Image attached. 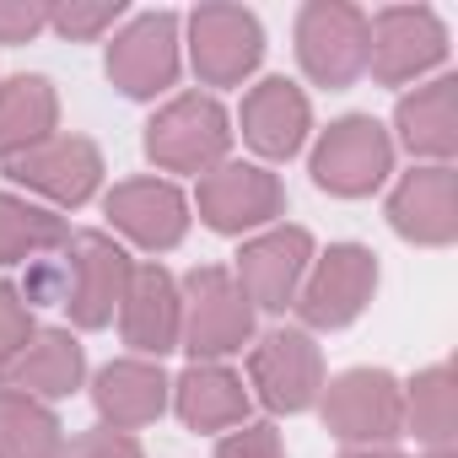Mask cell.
<instances>
[{
	"instance_id": "22",
	"label": "cell",
	"mask_w": 458,
	"mask_h": 458,
	"mask_svg": "<svg viewBox=\"0 0 458 458\" xmlns=\"http://www.w3.org/2000/svg\"><path fill=\"white\" fill-rule=\"evenodd\" d=\"M55 124V92L44 76H17L0 87V157H22L28 146L49 140L44 130Z\"/></svg>"
},
{
	"instance_id": "1",
	"label": "cell",
	"mask_w": 458,
	"mask_h": 458,
	"mask_svg": "<svg viewBox=\"0 0 458 458\" xmlns=\"http://www.w3.org/2000/svg\"><path fill=\"white\" fill-rule=\"evenodd\" d=\"M447 55V33L426 6H394L367 22V65L377 81H410Z\"/></svg>"
},
{
	"instance_id": "12",
	"label": "cell",
	"mask_w": 458,
	"mask_h": 458,
	"mask_svg": "<svg viewBox=\"0 0 458 458\" xmlns=\"http://www.w3.org/2000/svg\"><path fill=\"white\" fill-rule=\"evenodd\" d=\"M178 71V22L173 17H140L108 55V76L130 98H151Z\"/></svg>"
},
{
	"instance_id": "27",
	"label": "cell",
	"mask_w": 458,
	"mask_h": 458,
	"mask_svg": "<svg viewBox=\"0 0 458 458\" xmlns=\"http://www.w3.org/2000/svg\"><path fill=\"white\" fill-rule=\"evenodd\" d=\"M33 340V329H28V302L0 281V367H6L22 345Z\"/></svg>"
},
{
	"instance_id": "26",
	"label": "cell",
	"mask_w": 458,
	"mask_h": 458,
	"mask_svg": "<svg viewBox=\"0 0 458 458\" xmlns=\"http://www.w3.org/2000/svg\"><path fill=\"white\" fill-rule=\"evenodd\" d=\"M453 420H458V394H453L447 367L420 372V377L410 383V426H415V437L431 442V447H447Z\"/></svg>"
},
{
	"instance_id": "13",
	"label": "cell",
	"mask_w": 458,
	"mask_h": 458,
	"mask_svg": "<svg viewBox=\"0 0 458 458\" xmlns=\"http://www.w3.org/2000/svg\"><path fill=\"white\" fill-rule=\"evenodd\" d=\"M388 221L415 243H453L458 238V189L447 167H420L388 199Z\"/></svg>"
},
{
	"instance_id": "15",
	"label": "cell",
	"mask_w": 458,
	"mask_h": 458,
	"mask_svg": "<svg viewBox=\"0 0 458 458\" xmlns=\"http://www.w3.org/2000/svg\"><path fill=\"white\" fill-rule=\"evenodd\" d=\"M254 60H259V22L249 12L210 6V12L194 17V65H199L205 81L226 87L243 71H254Z\"/></svg>"
},
{
	"instance_id": "6",
	"label": "cell",
	"mask_w": 458,
	"mask_h": 458,
	"mask_svg": "<svg viewBox=\"0 0 458 458\" xmlns=\"http://www.w3.org/2000/svg\"><path fill=\"white\" fill-rule=\"evenodd\" d=\"M249 297L226 270H194L189 276V351L194 356H226L249 340Z\"/></svg>"
},
{
	"instance_id": "32",
	"label": "cell",
	"mask_w": 458,
	"mask_h": 458,
	"mask_svg": "<svg viewBox=\"0 0 458 458\" xmlns=\"http://www.w3.org/2000/svg\"><path fill=\"white\" fill-rule=\"evenodd\" d=\"M345 458H399V453H345Z\"/></svg>"
},
{
	"instance_id": "20",
	"label": "cell",
	"mask_w": 458,
	"mask_h": 458,
	"mask_svg": "<svg viewBox=\"0 0 458 458\" xmlns=\"http://www.w3.org/2000/svg\"><path fill=\"white\" fill-rule=\"evenodd\" d=\"M399 130H404V146L420 151V157H447L458 146V81L442 76L431 87H420L415 98L399 103Z\"/></svg>"
},
{
	"instance_id": "4",
	"label": "cell",
	"mask_w": 458,
	"mask_h": 458,
	"mask_svg": "<svg viewBox=\"0 0 458 458\" xmlns=\"http://www.w3.org/2000/svg\"><path fill=\"white\" fill-rule=\"evenodd\" d=\"M297 44H302L308 76L324 87H345L367 71V17L351 6H308Z\"/></svg>"
},
{
	"instance_id": "28",
	"label": "cell",
	"mask_w": 458,
	"mask_h": 458,
	"mask_svg": "<svg viewBox=\"0 0 458 458\" xmlns=\"http://www.w3.org/2000/svg\"><path fill=\"white\" fill-rule=\"evenodd\" d=\"M55 458H140V447H135L124 431H87V437H76L71 447H60Z\"/></svg>"
},
{
	"instance_id": "11",
	"label": "cell",
	"mask_w": 458,
	"mask_h": 458,
	"mask_svg": "<svg viewBox=\"0 0 458 458\" xmlns=\"http://www.w3.org/2000/svg\"><path fill=\"white\" fill-rule=\"evenodd\" d=\"M308 254H313V243L302 226H281V233L249 243L238 259V292L259 308H286L302 270H308Z\"/></svg>"
},
{
	"instance_id": "29",
	"label": "cell",
	"mask_w": 458,
	"mask_h": 458,
	"mask_svg": "<svg viewBox=\"0 0 458 458\" xmlns=\"http://www.w3.org/2000/svg\"><path fill=\"white\" fill-rule=\"evenodd\" d=\"M216 458H281V437L270 431V426H249V431H233L221 447H216Z\"/></svg>"
},
{
	"instance_id": "16",
	"label": "cell",
	"mask_w": 458,
	"mask_h": 458,
	"mask_svg": "<svg viewBox=\"0 0 458 458\" xmlns=\"http://www.w3.org/2000/svg\"><path fill=\"white\" fill-rule=\"evenodd\" d=\"M108 216L114 226H124V233L146 249H173L183 238V194L173 183H157V178H140V183H119L108 194Z\"/></svg>"
},
{
	"instance_id": "31",
	"label": "cell",
	"mask_w": 458,
	"mask_h": 458,
	"mask_svg": "<svg viewBox=\"0 0 458 458\" xmlns=\"http://www.w3.org/2000/svg\"><path fill=\"white\" fill-rule=\"evenodd\" d=\"M44 22H49V17H44L38 6H17V12H0V38H12V44H17V38H33V33H38Z\"/></svg>"
},
{
	"instance_id": "8",
	"label": "cell",
	"mask_w": 458,
	"mask_h": 458,
	"mask_svg": "<svg viewBox=\"0 0 458 458\" xmlns=\"http://www.w3.org/2000/svg\"><path fill=\"white\" fill-rule=\"evenodd\" d=\"M71 313L87 324V329H98V324H108L114 318V308L124 302V292H130V259L108 243V238H98V233H81V238H71Z\"/></svg>"
},
{
	"instance_id": "21",
	"label": "cell",
	"mask_w": 458,
	"mask_h": 458,
	"mask_svg": "<svg viewBox=\"0 0 458 458\" xmlns=\"http://www.w3.org/2000/svg\"><path fill=\"white\" fill-rule=\"evenodd\" d=\"M249 410V394L243 383L226 372V367H189L183 383H178V415L194 426V431H221V426H238Z\"/></svg>"
},
{
	"instance_id": "14",
	"label": "cell",
	"mask_w": 458,
	"mask_h": 458,
	"mask_svg": "<svg viewBox=\"0 0 458 458\" xmlns=\"http://www.w3.org/2000/svg\"><path fill=\"white\" fill-rule=\"evenodd\" d=\"M318 351L308 345V335H270L259 351H254V383H259V399L270 410H308L313 394H318Z\"/></svg>"
},
{
	"instance_id": "2",
	"label": "cell",
	"mask_w": 458,
	"mask_h": 458,
	"mask_svg": "<svg viewBox=\"0 0 458 458\" xmlns=\"http://www.w3.org/2000/svg\"><path fill=\"white\" fill-rule=\"evenodd\" d=\"M388 162H394V146H388L383 124H372V119H340L318 140V151H313V178L329 194H351L356 199V194H372L383 183Z\"/></svg>"
},
{
	"instance_id": "25",
	"label": "cell",
	"mask_w": 458,
	"mask_h": 458,
	"mask_svg": "<svg viewBox=\"0 0 458 458\" xmlns=\"http://www.w3.org/2000/svg\"><path fill=\"white\" fill-rule=\"evenodd\" d=\"M55 243H71V233H65L60 216L33 210V205L17 199V194H0V265L33 259L38 249H55Z\"/></svg>"
},
{
	"instance_id": "17",
	"label": "cell",
	"mask_w": 458,
	"mask_h": 458,
	"mask_svg": "<svg viewBox=\"0 0 458 458\" xmlns=\"http://www.w3.org/2000/svg\"><path fill=\"white\" fill-rule=\"evenodd\" d=\"M0 377H6V388H17V394H44V399H60V394H71L76 383H81V345L71 340V335H60V329H49V335H33L6 367H0Z\"/></svg>"
},
{
	"instance_id": "5",
	"label": "cell",
	"mask_w": 458,
	"mask_h": 458,
	"mask_svg": "<svg viewBox=\"0 0 458 458\" xmlns=\"http://www.w3.org/2000/svg\"><path fill=\"white\" fill-rule=\"evenodd\" d=\"M151 162L173 167V173H205L221 151H226V114L210 98H178L162 119H151L146 135Z\"/></svg>"
},
{
	"instance_id": "30",
	"label": "cell",
	"mask_w": 458,
	"mask_h": 458,
	"mask_svg": "<svg viewBox=\"0 0 458 458\" xmlns=\"http://www.w3.org/2000/svg\"><path fill=\"white\" fill-rule=\"evenodd\" d=\"M114 17H119V0H114V6H92V12H76V6H71V12H55V28H60V33H98V28L114 22Z\"/></svg>"
},
{
	"instance_id": "18",
	"label": "cell",
	"mask_w": 458,
	"mask_h": 458,
	"mask_svg": "<svg viewBox=\"0 0 458 458\" xmlns=\"http://www.w3.org/2000/svg\"><path fill=\"white\" fill-rule=\"evenodd\" d=\"M243 135L265 157H292L308 135V98L292 81H265L243 103Z\"/></svg>"
},
{
	"instance_id": "9",
	"label": "cell",
	"mask_w": 458,
	"mask_h": 458,
	"mask_svg": "<svg viewBox=\"0 0 458 458\" xmlns=\"http://www.w3.org/2000/svg\"><path fill=\"white\" fill-rule=\"evenodd\" d=\"M6 173H12L17 183H28V189L60 199V205H81V199L98 189L103 162H98V151H92L87 140L60 135V140H38V146H28L22 157H12Z\"/></svg>"
},
{
	"instance_id": "24",
	"label": "cell",
	"mask_w": 458,
	"mask_h": 458,
	"mask_svg": "<svg viewBox=\"0 0 458 458\" xmlns=\"http://www.w3.org/2000/svg\"><path fill=\"white\" fill-rule=\"evenodd\" d=\"M60 453V420L17 394V388H0V458H55Z\"/></svg>"
},
{
	"instance_id": "7",
	"label": "cell",
	"mask_w": 458,
	"mask_h": 458,
	"mask_svg": "<svg viewBox=\"0 0 458 458\" xmlns=\"http://www.w3.org/2000/svg\"><path fill=\"white\" fill-rule=\"evenodd\" d=\"M372 286H377V259L367 249H356V243H340L313 270V281L302 292V318L318 324V329H340L367 308Z\"/></svg>"
},
{
	"instance_id": "19",
	"label": "cell",
	"mask_w": 458,
	"mask_h": 458,
	"mask_svg": "<svg viewBox=\"0 0 458 458\" xmlns=\"http://www.w3.org/2000/svg\"><path fill=\"white\" fill-rule=\"evenodd\" d=\"M124 340L135 351H173L178 340V292H173V276L167 270H135L130 276V292H124Z\"/></svg>"
},
{
	"instance_id": "23",
	"label": "cell",
	"mask_w": 458,
	"mask_h": 458,
	"mask_svg": "<svg viewBox=\"0 0 458 458\" xmlns=\"http://www.w3.org/2000/svg\"><path fill=\"white\" fill-rule=\"evenodd\" d=\"M162 388L167 383L157 367L119 361V367H103V377H98V410L114 426H146L162 415Z\"/></svg>"
},
{
	"instance_id": "3",
	"label": "cell",
	"mask_w": 458,
	"mask_h": 458,
	"mask_svg": "<svg viewBox=\"0 0 458 458\" xmlns=\"http://www.w3.org/2000/svg\"><path fill=\"white\" fill-rule=\"evenodd\" d=\"M324 420H329V431L345 437V442H388V437H399V426H404L399 383H394L388 372H372V367L345 372V377L329 388V399H324Z\"/></svg>"
},
{
	"instance_id": "33",
	"label": "cell",
	"mask_w": 458,
	"mask_h": 458,
	"mask_svg": "<svg viewBox=\"0 0 458 458\" xmlns=\"http://www.w3.org/2000/svg\"><path fill=\"white\" fill-rule=\"evenodd\" d=\"M431 458H447V447H431Z\"/></svg>"
},
{
	"instance_id": "10",
	"label": "cell",
	"mask_w": 458,
	"mask_h": 458,
	"mask_svg": "<svg viewBox=\"0 0 458 458\" xmlns=\"http://www.w3.org/2000/svg\"><path fill=\"white\" fill-rule=\"evenodd\" d=\"M281 210V183L259 167H216L199 178V216L216 233H243Z\"/></svg>"
}]
</instances>
